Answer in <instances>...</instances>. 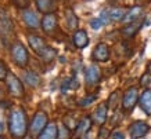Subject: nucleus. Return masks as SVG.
Returning <instances> with one entry per match:
<instances>
[{"label": "nucleus", "mask_w": 151, "mask_h": 139, "mask_svg": "<svg viewBox=\"0 0 151 139\" xmlns=\"http://www.w3.org/2000/svg\"><path fill=\"white\" fill-rule=\"evenodd\" d=\"M9 130L14 139H24L28 131V117L22 108H14L9 114Z\"/></svg>", "instance_id": "nucleus-1"}, {"label": "nucleus", "mask_w": 151, "mask_h": 139, "mask_svg": "<svg viewBox=\"0 0 151 139\" xmlns=\"http://www.w3.org/2000/svg\"><path fill=\"white\" fill-rule=\"evenodd\" d=\"M11 58L18 67H25L28 65L29 54H28V50L25 48V45L22 43L17 41L11 45Z\"/></svg>", "instance_id": "nucleus-2"}, {"label": "nucleus", "mask_w": 151, "mask_h": 139, "mask_svg": "<svg viewBox=\"0 0 151 139\" xmlns=\"http://www.w3.org/2000/svg\"><path fill=\"white\" fill-rule=\"evenodd\" d=\"M4 81H6V85H7V90H9L10 95H13L14 98H22L24 85L18 77L15 76L14 73H9V76H7V79Z\"/></svg>", "instance_id": "nucleus-3"}, {"label": "nucleus", "mask_w": 151, "mask_h": 139, "mask_svg": "<svg viewBox=\"0 0 151 139\" xmlns=\"http://www.w3.org/2000/svg\"><path fill=\"white\" fill-rule=\"evenodd\" d=\"M49 121V117H47L46 113L43 112H36L35 116L32 117V121L29 124V130H31V134L33 135H39L42 131L47 127V123Z\"/></svg>", "instance_id": "nucleus-4"}, {"label": "nucleus", "mask_w": 151, "mask_h": 139, "mask_svg": "<svg viewBox=\"0 0 151 139\" xmlns=\"http://www.w3.org/2000/svg\"><path fill=\"white\" fill-rule=\"evenodd\" d=\"M139 101V92L136 87H130L129 90L125 91L124 99H122V108L125 112H132L133 108L136 106V103Z\"/></svg>", "instance_id": "nucleus-5"}, {"label": "nucleus", "mask_w": 151, "mask_h": 139, "mask_svg": "<svg viewBox=\"0 0 151 139\" xmlns=\"http://www.w3.org/2000/svg\"><path fill=\"white\" fill-rule=\"evenodd\" d=\"M150 131V126L144 123V121H136L132 126L129 127V134L132 139H140L143 136H146Z\"/></svg>", "instance_id": "nucleus-6"}, {"label": "nucleus", "mask_w": 151, "mask_h": 139, "mask_svg": "<svg viewBox=\"0 0 151 139\" xmlns=\"http://www.w3.org/2000/svg\"><path fill=\"white\" fill-rule=\"evenodd\" d=\"M92 57L97 62H107L110 59V48H108V45L105 43H99L93 50Z\"/></svg>", "instance_id": "nucleus-7"}, {"label": "nucleus", "mask_w": 151, "mask_h": 139, "mask_svg": "<svg viewBox=\"0 0 151 139\" xmlns=\"http://www.w3.org/2000/svg\"><path fill=\"white\" fill-rule=\"evenodd\" d=\"M85 80L87 87H94L100 81V69L96 65H90L85 72Z\"/></svg>", "instance_id": "nucleus-8"}, {"label": "nucleus", "mask_w": 151, "mask_h": 139, "mask_svg": "<svg viewBox=\"0 0 151 139\" xmlns=\"http://www.w3.org/2000/svg\"><path fill=\"white\" fill-rule=\"evenodd\" d=\"M42 28L47 35H53L57 29V17L55 14H46L42 19Z\"/></svg>", "instance_id": "nucleus-9"}, {"label": "nucleus", "mask_w": 151, "mask_h": 139, "mask_svg": "<svg viewBox=\"0 0 151 139\" xmlns=\"http://www.w3.org/2000/svg\"><path fill=\"white\" fill-rule=\"evenodd\" d=\"M22 19L24 22L27 23V26L33 28V29H36V28H39L42 25V21L39 19L37 14L35 11H31V10L22 11Z\"/></svg>", "instance_id": "nucleus-10"}, {"label": "nucleus", "mask_w": 151, "mask_h": 139, "mask_svg": "<svg viewBox=\"0 0 151 139\" xmlns=\"http://www.w3.org/2000/svg\"><path fill=\"white\" fill-rule=\"evenodd\" d=\"M107 113H108V105L107 103H100L96 108L94 113H93V121L99 126H103L107 121Z\"/></svg>", "instance_id": "nucleus-11"}, {"label": "nucleus", "mask_w": 151, "mask_h": 139, "mask_svg": "<svg viewBox=\"0 0 151 139\" xmlns=\"http://www.w3.org/2000/svg\"><path fill=\"white\" fill-rule=\"evenodd\" d=\"M37 10L40 13L46 14H54L55 9H57V0H36Z\"/></svg>", "instance_id": "nucleus-12"}, {"label": "nucleus", "mask_w": 151, "mask_h": 139, "mask_svg": "<svg viewBox=\"0 0 151 139\" xmlns=\"http://www.w3.org/2000/svg\"><path fill=\"white\" fill-rule=\"evenodd\" d=\"M58 136V127L54 123H49L47 127L37 135V139H57Z\"/></svg>", "instance_id": "nucleus-13"}, {"label": "nucleus", "mask_w": 151, "mask_h": 139, "mask_svg": "<svg viewBox=\"0 0 151 139\" xmlns=\"http://www.w3.org/2000/svg\"><path fill=\"white\" fill-rule=\"evenodd\" d=\"M28 43H29V45L32 47L33 51H35L36 54H39L42 50L47 45L45 39L40 36H36V35H29V36H28Z\"/></svg>", "instance_id": "nucleus-14"}, {"label": "nucleus", "mask_w": 151, "mask_h": 139, "mask_svg": "<svg viewBox=\"0 0 151 139\" xmlns=\"http://www.w3.org/2000/svg\"><path fill=\"white\" fill-rule=\"evenodd\" d=\"M139 103L143 112L151 116V90H146L143 92L142 96L139 98Z\"/></svg>", "instance_id": "nucleus-15"}, {"label": "nucleus", "mask_w": 151, "mask_h": 139, "mask_svg": "<svg viewBox=\"0 0 151 139\" xmlns=\"http://www.w3.org/2000/svg\"><path fill=\"white\" fill-rule=\"evenodd\" d=\"M73 44L76 45L78 48H85L89 44V36L83 29H79L73 33Z\"/></svg>", "instance_id": "nucleus-16"}, {"label": "nucleus", "mask_w": 151, "mask_h": 139, "mask_svg": "<svg viewBox=\"0 0 151 139\" xmlns=\"http://www.w3.org/2000/svg\"><path fill=\"white\" fill-rule=\"evenodd\" d=\"M143 14L142 11V7H139V6H136V7H133V9H130L126 13V15H125L124 18V22L126 23V25H129V23H133L136 22L139 18H140V15Z\"/></svg>", "instance_id": "nucleus-17"}, {"label": "nucleus", "mask_w": 151, "mask_h": 139, "mask_svg": "<svg viewBox=\"0 0 151 139\" xmlns=\"http://www.w3.org/2000/svg\"><path fill=\"white\" fill-rule=\"evenodd\" d=\"M22 77H24V81H25L29 87H32V88H36V87L40 85V77H39L37 73H35V72H24Z\"/></svg>", "instance_id": "nucleus-18"}, {"label": "nucleus", "mask_w": 151, "mask_h": 139, "mask_svg": "<svg viewBox=\"0 0 151 139\" xmlns=\"http://www.w3.org/2000/svg\"><path fill=\"white\" fill-rule=\"evenodd\" d=\"M37 55H39V57L43 59V62L49 63V62H51V61H53L55 57H57V50H54L53 47H49V45H46V47L42 50V51Z\"/></svg>", "instance_id": "nucleus-19"}, {"label": "nucleus", "mask_w": 151, "mask_h": 139, "mask_svg": "<svg viewBox=\"0 0 151 139\" xmlns=\"http://www.w3.org/2000/svg\"><path fill=\"white\" fill-rule=\"evenodd\" d=\"M90 128H92V118L90 117H83L76 126L75 131H76V135H85Z\"/></svg>", "instance_id": "nucleus-20"}, {"label": "nucleus", "mask_w": 151, "mask_h": 139, "mask_svg": "<svg viewBox=\"0 0 151 139\" xmlns=\"http://www.w3.org/2000/svg\"><path fill=\"white\" fill-rule=\"evenodd\" d=\"M140 28H142V23L136 21V22L126 25V26H125L121 32H122V35H124L125 37H128V39H129V37H133V36H134V35H136V33L139 32V29H140Z\"/></svg>", "instance_id": "nucleus-21"}, {"label": "nucleus", "mask_w": 151, "mask_h": 139, "mask_svg": "<svg viewBox=\"0 0 151 139\" xmlns=\"http://www.w3.org/2000/svg\"><path fill=\"white\" fill-rule=\"evenodd\" d=\"M65 19H67V26H68V29H71V30H73V29H76L78 28V17L75 15V13H73L71 9H67L65 10Z\"/></svg>", "instance_id": "nucleus-22"}, {"label": "nucleus", "mask_w": 151, "mask_h": 139, "mask_svg": "<svg viewBox=\"0 0 151 139\" xmlns=\"http://www.w3.org/2000/svg\"><path fill=\"white\" fill-rule=\"evenodd\" d=\"M108 13H110V19L111 21L118 22V21H124L125 15H126L128 11H125V10L121 9V7H115V9H112L111 11H108Z\"/></svg>", "instance_id": "nucleus-23"}, {"label": "nucleus", "mask_w": 151, "mask_h": 139, "mask_svg": "<svg viewBox=\"0 0 151 139\" xmlns=\"http://www.w3.org/2000/svg\"><path fill=\"white\" fill-rule=\"evenodd\" d=\"M79 87V83L75 77H68L67 80L63 83V91H67V90H76Z\"/></svg>", "instance_id": "nucleus-24"}, {"label": "nucleus", "mask_w": 151, "mask_h": 139, "mask_svg": "<svg viewBox=\"0 0 151 139\" xmlns=\"http://www.w3.org/2000/svg\"><path fill=\"white\" fill-rule=\"evenodd\" d=\"M9 69H7V65H6L1 59H0V80H6L7 76H9Z\"/></svg>", "instance_id": "nucleus-25"}, {"label": "nucleus", "mask_w": 151, "mask_h": 139, "mask_svg": "<svg viewBox=\"0 0 151 139\" xmlns=\"http://www.w3.org/2000/svg\"><path fill=\"white\" fill-rule=\"evenodd\" d=\"M96 98H97L96 95H87V96H85L82 101H79V105H81V106H87V105H90V103L94 102Z\"/></svg>", "instance_id": "nucleus-26"}, {"label": "nucleus", "mask_w": 151, "mask_h": 139, "mask_svg": "<svg viewBox=\"0 0 151 139\" xmlns=\"http://www.w3.org/2000/svg\"><path fill=\"white\" fill-rule=\"evenodd\" d=\"M13 3L15 6H17V7H18V9H27L28 6H29V3H31V0H13Z\"/></svg>", "instance_id": "nucleus-27"}, {"label": "nucleus", "mask_w": 151, "mask_h": 139, "mask_svg": "<svg viewBox=\"0 0 151 139\" xmlns=\"http://www.w3.org/2000/svg\"><path fill=\"white\" fill-rule=\"evenodd\" d=\"M90 26H92V29L97 30V29H100V28L103 26V22H101L100 18H93L92 21H90Z\"/></svg>", "instance_id": "nucleus-28"}, {"label": "nucleus", "mask_w": 151, "mask_h": 139, "mask_svg": "<svg viewBox=\"0 0 151 139\" xmlns=\"http://www.w3.org/2000/svg\"><path fill=\"white\" fill-rule=\"evenodd\" d=\"M100 19H101V22H103V25L108 23V21H110V13L108 11H101Z\"/></svg>", "instance_id": "nucleus-29"}, {"label": "nucleus", "mask_w": 151, "mask_h": 139, "mask_svg": "<svg viewBox=\"0 0 151 139\" xmlns=\"http://www.w3.org/2000/svg\"><path fill=\"white\" fill-rule=\"evenodd\" d=\"M108 136H110L108 130H107V128H100V131H99V138L100 139H107Z\"/></svg>", "instance_id": "nucleus-30"}, {"label": "nucleus", "mask_w": 151, "mask_h": 139, "mask_svg": "<svg viewBox=\"0 0 151 139\" xmlns=\"http://www.w3.org/2000/svg\"><path fill=\"white\" fill-rule=\"evenodd\" d=\"M150 74H148V73H147V74H144V76L142 77V80H140V84L142 85H148L150 84V81H151V79H150Z\"/></svg>", "instance_id": "nucleus-31"}, {"label": "nucleus", "mask_w": 151, "mask_h": 139, "mask_svg": "<svg viewBox=\"0 0 151 139\" xmlns=\"http://www.w3.org/2000/svg\"><path fill=\"white\" fill-rule=\"evenodd\" d=\"M116 96H118V92H114V94H111V96H110V99H108V106H111L112 108V103H116Z\"/></svg>", "instance_id": "nucleus-32"}, {"label": "nucleus", "mask_w": 151, "mask_h": 139, "mask_svg": "<svg viewBox=\"0 0 151 139\" xmlns=\"http://www.w3.org/2000/svg\"><path fill=\"white\" fill-rule=\"evenodd\" d=\"M112 139H125L124 132H121V131H115L114 134H112Z\"/></svg>", "instance_id": "nucleus-33"}, {"label": "nucleus", "mask_w": 151, "mask_h": 139, "mask_svg": "<svg viewBox=\"0 0 151 139\" xmlns=\"http://www.w3.org/2000/svg\"><path fill=\"white\" fill-rule=\"evenodd\" d=\"M151 0H136V4L139 6V7H142V6H144V4H148Z\"/></svg>", "instance_id": "nucleus-34"}, {"label": "nucleus", "mask_w": 151, "mask_h": 139, "mask_svg": "<svg viewBox=\"0 0 151 139\" xmlns=\"http://www.w3.org/2000/svg\"><path fill=\"white\" fill-rule=\"evenodd\" d=\"M147 72H148V74L151 76V62L148 63V67H147Z\"/></svg>", "instance_id": "nucleus-35"}, {"label": "nucleus", "mask_w": 151, "mask_h": 139, "mask_svg": "<svg viewBox=\"0 0 151 139\" xmlns=\"http://www.w3.org/2000/svg\"><path fill=\"white\" fill-rule=\"evenodd\" d=\"M3 130H4V127H3V123H0V134L3 132Z\"/></svg>", "instance_id": "nucleus-36"}, {"label": "nucleus", "mask_w": 151, "mask_h": 139, "mask_svg": "<svg viewBox=\"0 0 151 139\" xmlns=\"http://www.w3.org/2000/svg\"><path fill=\"white\" fill-rule=\"evenodd\" d=\"M24 139H32V138H31V136H25V138H24Z\"/></svg>", "instance_id": "nucleus-37"}, {"label": "nucleus", "mask_w": 151, "mask_h": 139, "mask_svg": "<svg viewBox=\"0 0 151 139\" xmlns=\"http://www.w3.org/2000/svg\"><path fill=\"white\" fill-rule=\"evenodd\" d=\"M81 139H89V138H87V136H82V138H81Z\"/></svg>", "instance_id": "nucleus-38"}, {"label": "nucleus", "mask_w": 151, "mask_h": 139, "mask_svg": "<svg viewBox=\"0 0 151 139\" xmlns=\"http://www.w3.org/2000/svg\"><path fill=\"white\" fill-rule=\"evenodd\" d=\"M1 96H3V94H1V91H0V99H1Z\"/></svg>", "instance_id": "nucleus-39"}, {"label": "nucleus", "mask_w": 151, "mask_h": 139, "mask_svg": "<svg viewBox=\"0 0 151 139\" xmlns=\"http://www.w3.org/2000/svg\"><path fill=\"white\" fill-rule=\"evenodd\" d=\"M0 139H3V138H1V136H0Z\"/></svg>", "instance_id": "nucleus-40"}]
</instances>
